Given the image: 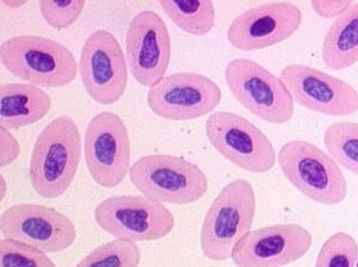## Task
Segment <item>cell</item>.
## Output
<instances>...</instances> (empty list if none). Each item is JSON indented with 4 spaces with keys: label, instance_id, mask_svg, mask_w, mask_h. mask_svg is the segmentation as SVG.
<instances>
[{
    "label": "cell",
    "instance_id": "1",
    "mask_svg": "<svg viewBox=\"0 0 358 267\" xmlns=\"http://www.w3.org/2000/svg\"><path fill=\"white\" fill-rule=\"evenodd\" d=\"M82 157V137L71 117L61 115L37 136L29 161V180L42 198H60L76 176Z\"/></svg>",
    "mask_w": 358,
    "mask_h": 267
},
{
    "label": "cell",
    "instance_id": "2",
    "mask_svg": "<svg viewBox=\"0 0 358 267\" xmlns=\"http://www.w3.org/2000/svg\"><path fill=\"white\" fill-rule=\"evenodd\" d=\"M0 61L15 77L41 87H64L76 79L79 71L69 48L36 35H20L2 43Z\"/></svg>",
    "mask_w": 358,
    "mask_h": 267
},
{
    "label": "cell",
    "instance_id": "3",
    "mask_svg": "<svg viewBox=\"0 0 358 267\" xmlns=\"http://www.w3.org/2000/svg\"><path fill=\"white\" fill-rule=\"evenodd\" d=\"M257 212L252 183L238 179L226 185L213 201L201 230V247L209 260L231 257L239 240L249 233Z\"/></svg>",
    "mask_w": 358,
    "mask_h": 267
},
{
    "label": "cell",
    "instance_id": "4",
    "mask_svg": "<svg viewBox=\"0 0 358 267\" xmlns=\"http://www.w3.org/2000/svg\"><path fill=\"white\" fill-rule=\"evenodd\" d=\"M277 160L287 180L310 201L324 205L345 201L348 182L343 172L316 145L292 140L280 148Z\"/></svg>",
    "mask_w": 358,
    "mask_h": 267
},
{
    "label": "cell",
    "instance_id": "5",
    "mask_svg": "<svg viewBox=\"0 0 358 267\" xmlns=\"http://www.w3.org/2000/svg\"><path fill=\"white\" fill-rule=\"evenodd\" d=\"M129 175L131 185L143 196L161 203H194L208 190L203 170L174 155L143 156L131 166Z\"/></svg>",
    "mask_w": 358,
    "mask_h": 267
},
{
    "label": "cell",
    "instance_id": "6",
    "mask_svg": "<svg viewBox=\"0 0 358 267\" xmlns=\"http://www.w3.org/2000/svg\"><path fill=\"white\" fill-rule=\"evenodd\" d=\"M224 75L234 98L255 117L275 125L292 120V94L280 78L260 64L250 59H235L226 66Z\"/></svg>",
    "mask_w": 358,
    "mask_h": 267
},
{
    "label": "cell",
    "instance_id": "7",
    "mask_svg": "<svg viewBox=\"0 0 358 267\" xmlns=\"http://www.w3.org/2000/svg\"><path fill=\"white\" fill-rule=\"evenodd\" d=\"M94 217L99 228L115 239L150 242L173 231L175 218L161 202L144 196H117L102 201Z\"/></svg>",
    "mask_w": 358,
    "mask_h": 267
},
{
    "label": "cell",
    "instance_id": "8",
    "mask_svg": "<svg viewBox=\"0 0 358 267\" xmlns=\"http://www.w3.org/2000/svg\"><path fill=\"white\" fill-rule=\"evenodd\" d=\"M206 131L213 147L239 168L252 173H266L273 168L276 153L271 140L241 115L212 113L207 118Z\"/></svg>",
    "mask_w": 358,
    "mask_h": 267
},
{
    "label": "cell",
    "instance_id": "9",
    "mask_svg": "<svg viewBox=\"0 0 358 267\" xmlns=\"http://www.w3.org/2000/svg\"><path fill=\"white\" fill-rule=\"evenodd\" d=\"M131 140L126 124L117 113L101 112L89 122L85 136L86 166L94 182L115 188L130 171Z\"/></svg>",
    "mask_w": 358,
    "mask_h": 267
},
{
    "label": "cell",
    "instance_id": "10",
    "mask_svg": "<svg viewBox=\"0 0 358 267\" xmlns=\"http://www.w3.org/2000/svg\"><path fill=\"white\" fill-rule=\"evenodd\" d=\"M79 72L86 93L98 103L112 105L122 98L128 85V66L114 34L98 29L86 38Z\"/></svg>",
    "mask_w": 358,
    "mask_h": 267
},
{
    "label": "cell",
    "instance_id": "11",
    "mask_svg": "<svg viewBox=\"0 0 358 267\" xmlns=\"http://www.w3.org/2000/svg\"><path fill=\"white\" fill-rule=\"evenodd\" d=\"M222 99L220 86L210 78L181 72L166 75L150 88L147 102L157 117L181 121L208 115L219 106Z\"/></svg>",
    "mask_w": 358,
    "mask_h": 267
},
{
    "label": "cell",
    "instance_id": "12",
    "mask_svg": "<svg viewBox=\"0 0 358 267\" xmlns=\"http://www.w3.org/2000/svg\"><path fill=\"white\" fill-rule=\"evenodd\" d=\"M5 239L24 243L45 253L69 249L77 237L74 223L57 210L40 204H17L0 217Z\"/></svg>",
    "mask_w": 358,
    "mask_h": 267
},
{
    "label": "cell",
    "instance_id": "13",
    "mask_svg": "<svg viewBox=\"0 0 358 267\" xmlns=\"http://www.w3.org/2000/svg\"><path fill=\"white\" fill-rule=\"evenodd\" d=\"M126 57L134 79L152 88L165 78L171 58V39L165 21L153 10L131 19L126 34Z\"/></svg>",
    "mask_w": 358,
    "mask_h": 267
},
{
    "label": "cell",
    "instance_id": "14",
    "mask_svg": "<svg viewBox=\"0 0 358 267\" xmlns=\"http://www.w3.org/2000/svg\"><path fill=\"white\" fill-rule=\"evenodd\" d=\"M280 79L294 101L328 117H349L358 112V92L349 83L301 64L282 68Z\"/></svg>",
    "mask_w": 358,
    "mask_h": 267
},
{
    "label": "cell",
    "instance_id": "15",
    "mask_svg": "<svg viewBox=\"0 0 358 267\" xmlns=\"http://www.w3.org/2000/svg\"><path fill=\"white\" fill-rule=\"evenodd\" d=\"M313 237L297 224H278L250 231L231 252L236 267H282L310 250Z\"/></svg>",
    "mask_w": 358,
    "mask_h": 267
},
{
    "label": "cell",
    "instance_id": "16",
    "mask_svg": "<svg viewBox=\"0 0 358 267\" xmlns=\"http://www.w3.org/2000/svg\"><path fill=\"white\" fill-rule=\"evenodd\" d=\"M303 22V13L290 2L258 5L236 16L229 26L227 39L236 50L254 51L289 39Z\"/></svg>",
    "mask_w": 358,
    "mask_h": 267
},
{
    "label": "cell",
    "instance_id": "17",
    "mask_svg": "<svg viewBox=\"0 0 358 267\" xmlns=\"http://www.w3.org/2000/svg\"><path fill=\"white\" fill-rule=\"evenodd\" d=\"M50 94L31 83H5L0 87V126L10 131L43 120L51 108Z\"/></svg>",
    "mask_w": 358,
    "mask_h": 267
},
{
    "label": "cell",
    "instance_id": "18",
    "mask_svg": "<svg viewBox=\"0 0 358 267\" xmlns=\"http://www.w3.org/2000/svg\"><path fill=\"white\" fill-rule=\"evenodd\" d=\"M322 58L327 68L336 71L358 63V2L331 24L322 43Z\"/></svg>",
    "mask_w": 358,
    "mask_h": 267
},
{
    "label": "cell",
    "instance_id": "19",
    "mask_svg": "<svg viewBox=\"0 0 358 267\" xmlns=\"http://www.w3.org/2000/svg\"><path fill=\"white\" fill-rule=\"evenodd\" d=\"M166 15L188 34L204 36L214 29L216 10L210 0H160Z\"/></svg>",
    "mask_w": 358,
    "mask_h": 267
},
{
    "label": "cell",
    "instance_id": "20",
    "mask_svg": "<svg viewBox=\"0 0 358 267\" xmlns=\"http://www.w3.org/2000/svg\"><path fill=\"white\" fill-rule=\"evenodd\" d=\"M324 142L336 164L358 175V123L332 124L324 131Z\"/></svg>",
    "mask_w": 358,
    "mask_h": 267
},
{
    "label": "cell",
    "instance_id": "21",
    "mask_svg": "<svg viewBox=\"0 0 358 267\" xmlns=\"http://www.w3.org/2000/svg\"><path fill=\"white\" fill-rule=\"evenodd\" d=\"M141 252L136 242L115 239L99 245L75 267H138Z\"/></svg>",
    "mask_w": 358,
    "mask_h": 267
},
{
    "label": "cell",
    "instance_id": "22",
    "mask_svg": "<svg viewBox=\"0 0 358 267\" xmlns=\"http://www.w3.org/2000/svg\"><path fill=\"white\" fill-rule=\"evenodd\" d=\"M358 245L354 237L339 231L324 242L315 267H355Z\"/></svg>",
    "mask_w": 358,
    "mask_h": 267
},
{
    "label": "cell",
    "instance_id": "23",
    "mask_svg": "<svg viewBox=\"0 0 358 267\" xmlns=\"http://www.w3.org/2000/svg\"><path fill=\"white\" fill-rule=\"evenodd\" d=\"M0 267H57L47 253L15 240L0 241Z\"/></svg>",
    "mask_w": 358,
    "mask_h": 267
},
{
    "label": "cell",
    "instance_id": "24",
    "mask_svg": "<svg viewBox=\"0 0 358 267\" xmlns=\"http://www.w3.org/2000/svg\"><path fill=\"white\" fill-rule=\"evenodd\" d=\"M85 3V0H41L40 13L48 25L62 31L76 22Z\"/></svg>",
    "mask_w": 358,
    "mask_h": 267
},
{
    "label": "cell",
    "instance_id": "25",
    "mask_svg": "<svg viewBox=\"0 0 358 267\" xmlns=\"http://www.w3.org/2000/svg\"><path fill=\"white\" fill-rule=\"evenodd\" d=\"M311 7L317 15L322 18H338L343 15L350 7L354 4V1H322V0H314L311 1Z\"/></svg>",
    "mask_w": 358,
    "mask_h": 267
},
{
    "label": "cell",
    "instance_id": "26",
    "mask_svg": "<svg viewBox=\"0 0 358 267\" xmlns=\"http://www.w3.org/2000/svg\"><path fill=\"white\" fill-rule=\"evenodd\" d=\"M357 267H358V261H357Z\"/></svg>",
    "mask_w": 358,
    "mask_h": 267
}]
</instances>
